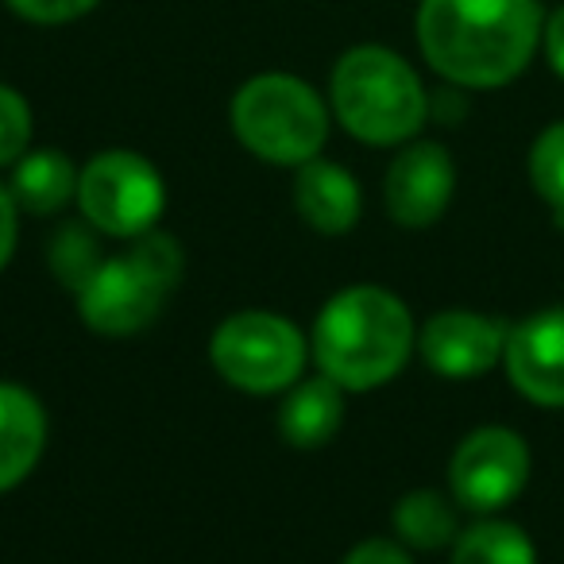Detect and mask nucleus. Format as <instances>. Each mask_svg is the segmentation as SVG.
Here are the masks:
<instances>
[{"mask_svg":"<svg viewBox=\"0 0 564 564\" xmlns=\"http://www.w3.org/2000/svg\"><path fill=\"white\" fill-rule=\"evenodd\" d=\"M32 105L24 94L0 82V166H17L32 143Z\"/></svg>","mask_w":564,"mask_h":564,"instance_id":"20","label":"nucleus"},{"mask_svg":"<svg viewBox=\"0 0 564 564\" xmlns=\"http://www.w3.org/2000/svg\"><path fill=\"white\" fill-rule=\"evenodd\" d=\"M74 202H78L89 228L135 240L159 225L166 209V186L151 159L112 148L82 166Z\"/></svg>","mask_w":564,"mask_h":564,"instance_id":"7","label":"nucleus"},{"mask_svg":"<svg viewBox=\"0 0 564 564\" xmlns=\"http://www.w3.org/2000/svg\"><path fill=\"white\" fill-rule=\"evenodd\" d=\"M294 209L314 232L345 236L352 232L364 213L360 182L348 166L317 155L310 163L294 166Z\"/></svg>","mask_w":564,"mask_h":564,"instance_id":"12","label":"nucleus"},{"mask_svg":"<svg viewBox=\"0 0 564 564\" xmlns=\"http://www.w3.org/2000/svg\"><path fill=\"white\" fill-rule=\"evenodd\" d=\"M453 564H538V549L518 522L487 514L453 541Z\"/></svg>","mask_w":564,"mask_h":564,"instance_id":"17","label":"nucleus"},{"mask_svg":"<svg viewBox=\"0 0 564 564\" xmlns=\"http://www.w3.org/2000/svg\"><path fill=\"white\" fill-rule=\"evenodd\" d=\"M182 279V248L174 236L151 232L135 236L124 256H109L82 282L74 299L86 329L101 337H135L159 314Z\"/></svg>","mask_w":564,"mask_h":564,"instance_id":"4","label":"nucleus"},{"mask_svg":"<svg viewBox=\"0 0 564 564\" xmlns=\"http://www.w3.org/2000/svg\"><path fill=\"white\" fill-rule=\"evenodd\" d=\"M345 564H414L410 549L402 541H391V538H368L360 545L348 549Z\"/></svg>","mask_w":564,"mask_h":564,"instance_id":"22","label":"nucleus"},{"mask_svg":"<svg viewBox=\"0 0 564 564\" xmlns=\"http://www.w3.org/2000/svg\"><path fill=\"white\" fill-rule=\"evenodd\" d=\"M101 259L105 256L97 251V240H94V232H89L86 225L58 228V236L51 240V271H55L58 279L70 286V291H78L82 282L97 271V263H101Z\"/></svg>","mask_w":564,"mask_h":564,"instance_id":"19","label":"nucleus"},{"mask_svg":"<svg viewBox=\"0 0 564 564\" xmlns=\"http://www.w3.org/2000/svg\"><path fill=\"white\" fill-rule=\"evenodd\" d=\"M530 445L507 425H479L448 456V495L460 510L487 518L507 510L530 484Z\"/></svg>","mask_w":564,"mask_h":564,"instance_id":"8","label":"nucleus"},{"mask_svg":"<svg viewBox=\"0 0 564 564\" xmlns=\"http://www.w3.org/2000/svg\"><path fill=\"white\" fill-rule=\"evenodd\" d=\"M394 533L406 549H445L460 538V507H456L453 495L430 491V487H417L406 491L394 502Z\"/></svg>","mask_w":564,"mask_h":564,"instance_id":"16","label":"nucleus"},{"mask_svg":"<svg viewBox=\"0 0 564 564\" xmlns=\"http://www.w3.org/2000/svg\"><path fill=\"white\" fill-rule=\"evenodd\" d=\"M507 379L533 406H564V306H549L510 325L507 352H502Z\"/></svg>","mask_w":564,"mask_h":564,"instance_id":"11","label":"nucleus"},{"mask_svg":"<svg viewBox=\"0 0 564 564\" xmlns=\"http://www.w3.org/2000/svg\"><path fill=\"white\" fill-rule=\"evenodd\" d=\"M20 240V205L12 197V189L0 182V271L12 263Z\"/></svg>","mask_w":564,"mask_h":564,"instance_id":"23","label":"nucleus"},{"mask_svg":"<svg viewBox=\"0 0 564 564\" xmlns=\"http://www.w3.org/2000/svg\"><path fill=\"white\" fill-rule=\"evenodd\" d=\"M209 360L228 387L243 394H282L302 379L310 340L291 317L240 310L225 317L209 340Z\"/></svg>","mask_w":564,"mask_h":564,"instance_id":"6","label":"nucleus"},{"mask_svg":"<svg viewBox=\"0 0 564 564\" xmlns=\"http://www.w3.org/2000/svg\"><path fill=\"white\" fill-rule=\"evenodd\" d=\"M541 51H545L553 74L564 82V9H556L553 17H545V32H541Z\"/></svg>","mask_w":564,"mask_h":564,"instance_id":"24","label":"nucleus"},{"mask_svg":"<svg viewBox=\"0 0 564 564\" xmlns=\"http://www.w3.org/2000/svg\"><path fill=\"white\" fill-rule=\"evenodd\" d=\"M329 109L352 140L371 148H402L425 128L433 105L417 70L399 51L360 43L333 66Z\"/></svg>","mask_w":564,"mask_h":564,"instance_id":"3","label":"nucleus"},{"mask_svg":"<svg viewBox=\"0 0 564 564\" xmlns=\"http://www.w3.org/2000/svg\"><path fill=\"white\" fill-rule=\"evenodd\" d=\"M456 194V163L445 143L437 140H410L387 166L383 202L394 225L422 232L437 225L448 213Z\"/></svg>","mask_w":564,"mask_h":564,"instance_id":"9","label":"nucleus"},{"mask_svg":"<svg viewBox=\"0 0 564 564\" xmlns=\"http://www.w3.org/2000/svg\"><path fill=\"white\" fill-rule=\"evenodd\" d=\"M414 348L417 329L410 306L376 282H360L333 294L310 333V352L322 376L352 394L387 387L406 368Z\"/></svg>","mask_w":564,"mask_h":564,"instance_id":"2","label":"nucleus"},{"mask_svg":"<svg viewBox=\"0 0 564 564\" xmlns=\"http://www.w3.org/2000/svg\"><path fill=\"white\" fill-rule=\"evenodd\" d=\"M78 166L70 163V155L55 148L28 151L17 166H12V197L20 209L35 213V217H51V213L66 209L78 197Z\"/></svg>","mask_w":564,"mask_h":564,"instance_id":"15","label":"nucleus"},{"mask_svg":"<svg viewBox=\"0 0 564 564\" xmlns=\"http://www.w3.org/2000/svg\"><path fill=\"white\" fill-rule=\"evenodd\" d=\"M345 387L329 376H310L286 391L279 410V433L294 448H325L345 425Z\"/></svg>","mask_w":564,"mask_h":564,"instance_id":"14","label":"nucleus"},{"mask_svg":"<svg viewBox=\"0 0 564 564\" xmlns=\"http://www.w3.org/2000/svg\"><path fill=\"white\" fill-rule=\"evenodd\" d=\"M525 171H530L533 194L556 213V220H564V120L549 124L545 132L533 140Z\"/></svg>","mask_w":564,"mask_h":564,"instance_id":"18","label":"nucleus"},{"mask_svg":"<svg viewBox=\"0 0 564 564\" xmlns=\"http://www.w3.org/2000/svg\"><path fill=\"white\" fill-rule=\"evenodd\" d=\"M510 325L476 310H441L417 333V352L425 368L441 379H479L502 364Z\"/></svg>","mask_w":564,"mask_h":564,"instance_id":"10","label":"nucleus"},{"mask_svg":"<svg viewBox=\"0 0 564 564\" xmlns=\"http://www.w3.org/2000/svg\"><path fill=\"white\" fill-rule=\"evenodd\" d=\"M101 0H9V9L20 20L40 28H58V24H74V20L89 17Z\"/></svg>","mask_w":564,"mask_h":564,"instance_id":"21","label":"nucleus"},{"mask_svg":"<svg viewBox=\"0 0 564 564\" xmlns=\"http://www.w3.org/2000/svg\"><path fill=\"white\" fill-rule=\"evenodd\" d=\"M228 120L243 148L274 166H302L322 155L333 109L294 74H256L236 89Z\"/></svg>","mask_w":564,"mask_h":564,"instance_id":"5","label":"nucleus"},{"mask_svg":"<svg viewBox=\"0 0 564 564\" xmlns=\"http://www.w3.org/2000/svg\"><path fill=\"white\" fill-rule=\"evenodd\" d=\"M47 448V410L28 387L0 383V495L20 487Z\"/></svg>","mask_w":564,"mask_h":564,"instance_id":"13","label":"nucleus"},{"mask_svg":"<svg viewBox=\"0 0 564 564\" xmlns=\"http://www.w3.org/2000/svg\"><path fill=\"white\" fill-rule=\"evenodd\" d=\"M545 32L538 0H422V58L456 89H502L522 78Z\"/></svg>","mask_w":564,"mask_h":564,"instance_id":"1","label":"nucleus"}]
</instances>
